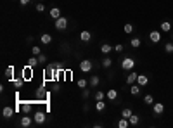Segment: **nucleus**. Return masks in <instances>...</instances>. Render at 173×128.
I'll list each match as a JSON object with an SVG mask.
<instances>
[{"instance_id":"f257e3e1","label":"nucleus","mask_w":173,"mask_h":128,"mask_svg":"<svg viewBox=\"0 0 173 128\" xmlns=\"http://www.w3.org/2000/svg\"><path fill=\"white\" fill-rule=\"evenodd\" d=\"M45 78H47V80H52V81H55V80L59 78L57 69H55L54 64H48L47 68H45Z\"/></svg>"},{"instance_id":"f03ea898","label":"nucleus","mask_w":173,"mask_h":128,"mask_svg":"<svg viewBox=\"0 0 173 128\" xmlns=\"http://www.w3.org/2000/svg\"><path fill=\"white\" fill-rule=\"evenodd\" d=\"M133 68H135V59H133V57H125L123 61H121V69L131 71Z\"/></svg>"},{"instance_id":"7ed1b4c3","label":"nucleus","mask_w":173,"mask_h":128,"mask_svg":"<svg viewBox=\"0 0 173 128\" xmlns=\"http://www.w3.org/2000/svg\"><path fill=\"white\" fill-rule=\"evenodd\" d=\"M92 69H94V61H90V59H83V61H80V71L90 73Z\"/></svg>"},{"instance_id":"20e7f679","label":"nucleus","mask_w":173,"mask_h":128,"mask_svg":"<svg viewBox=\"0 0 173 128\" xmlns=\"http://www.w3.org/2000/svg\"><path fill=\"white\" fill-rule=\"evenodd\" d=\"M54 26H55V29L62 31V29H66V28H68V19H66L64 16H61L59 19H55V21H54Z\"/></svg>"},{"instance_id":"39448f33","label":"nucleus","mask_w":173,"mask_h":128,"mask_svg":"<svg viewBox=\"0 0 173 128\" xmlns=\"http://www.w3.org/2000/svg\"><path fill=\"white\" fill-rule=\"evenodd\" d=\"M152 113H154V116H163V113H165V104H163V102H154V104H152Z\"/></svg>"},{"instance_id":"423d86ee","label":"nucleus","mask_w":173,"mask_h":128,"mask_svg":"<svg viewBox=\"0 0 173 128\" xmlns=\"http://www.w3.org/2000/svg\"><path fill=\"white\" fill-rule=\"evenodd\" d=\"M33 120L36 125H43L45 123V120H47V114L43 113V111H36V113L33 114Z\"/></svg>"},{"instance_id":"0eeeda50","label":"nucleus","mask_w":173,"mask_h":128,"mask_svg":"<svg viewBox=\"0 0 173 128\" xmlns=\"http://www.w3.org/2000/svg\"><path fill=\"white\" fill-rule=\"evenodd\" d=\"M33 123H35V120L31 118V116H28V114H24V116L21 118V121H19V125H21V126H24V128L31 126Z\"/></svg>"},{"instance_id":"6e6552de","label":"nucleus","mask_w":173,"mask_h":128,"mask_svg":"<svg viewBox=\"0 0 173 128\" xmlns=\"http://www.w3.org/2000/svg\"><path fill=\"white\" fill-rule=\"evenodd\" d=\"M149 40H151L152 43H159L161 42V31H158V29L151 31V33H149Z\"/></svg>"},{"instance_id":"1a4fd4ad","label":"nucleus","mask_w":173,"mask_h":128,"mask_svg":"<svg viewBox=\"0 0 173 128\" xmlns=\"http://www.w3.org/2000/svg\"><path fill=\"white\" fill-rule=\"evenodd\" d=\"M100 52L104 56H109L111 52H114V45H109V43H102L100 45Z\"/></svg>"},{"instance_id":"9d476101","label":"nucleus","mask_w":173,"mask_h":128,"mask_svg":"<svg viewBox=\"0 0 173 128\" xmlns=\"http://www.w3.org/2000/svg\"><path fill=\"white\" fill-rule=\"evenodd\" d=\"M31 66H28L26 64V68H23V71H21V78H24L28 81V80H31Z\"/></svg>"},{"instance_id":"9b49d317","label":"nucleus","mask_w":173,"mask_h":128,"mask_svg":"<svg viewBox=\"0 0 173 128\" xmlns=\"http://www.w3.org/2000/svg\"><path fill=\"white\" fill-rule=\"evenodd\" d=\"M88 85L92 87V88H97V87L100 85V78H99V75H92V76H90Z\"/></svg>"},{"instance_id":"f8f14e48","label":"nucleus","mask_w":173,"mask_h":128,"mask_svg":"<svg viewBox=\"0 0 173 128\" xmlns=\"http://www.w3.org/2000/svg\"><path fill=\"white\" fill-rule=\"evenodd\" d=\"M137 76H138V73L130 71L128 75H126V83H128V85H133V83H137Z\"/></svg>"},{"instance_id":"ddd939ff","label":"nucleus","mask_w":173,"mask_h":128,"mask_svg":"<svg viewBox=\"0 0 173 128\" xmlns=\"http://www.w3.org/2000/svg\"><path fill=\"white\" fill-rule=\"evenodd\" d=\"M140 92H142V87L138 85V83H133V85H130V93L133 95V97L140 95Z\"/></svg>"},{"instance_id":"4468645a","label":"nucleus","mask_w":173,"mask_h":128,"mask_svg":"<svg viewBox=\"0 0 173 128\" xmlns=\"http://www.w3.org/2000/svg\"><path fill=\"white\" fill-rule=\"evenodd\" d=\"M48 14H50V19H59V17H61V9L59 7H52L50 9V11H48Z\"/></svg>"},{"instance_id":"2eb2a0df","label":"nucleus","mask_w":173,"mask_h":128,"mask_svg":"<svg viewBox=\"0 0 173 128\" xmlns=\"http://www.w3.org/2000/svg\"><path fill=\"white\" fill-rule=\"evenodd\" d=\"M80 40H82V42H90V40H92V33H90V31H87V29H83V31H80Z\"/></svg>"},{"instance_id":"dca6fc26","label":"nucleus","mask_w":173,"mask_h":128,"mask_svg":"<svg viewBox=\"0 0 173 128\" xmlns=\"http://www.w3.org/2000/svg\"><path fill=\"white\" fill-rule=\"evenodd\" d=\"M137 83L140 87H145L147 83H149V75H138V76H137Z\"/></svg>"},{"instance_id":"f3484780","label":"nucleus","mask_w":173,"mask_h":128,"mask_svg":"<svg viewBox=\"0 0 173 128\" xmlns=\"http://www.w3.org/2000/svg\"><path fill=\"white\" fill-rule=\"evenodd\" d=\"M2 116L7 118V120H9V118H12V116H14V109L11 106H5L4 109H2Z\"/></svg>"},{"instance_id":"a211bd4d","label":"nucleus","mask_w":173,"mask_h":128,"mask_svg":"<svg viewBox=\"0 0 173 128\" xmlns=\"http://www.w3.org/2000/svg\"><path fill=\"white\" fill-rule=\"evenodd\" d=\"M159 29H161L163 33L171 31V23H170V21H161V24H159Z\"/></svg>"},{"instance_id":"6ab92c4d","label":"nucleus","mask_w":173,"mask_h":128,"mask_svg":"<svg viewBox=\"0 0 173 128\" xmlns=\"http://www.w3.org/2000/svg\"><path fill=\"white\" fill-rule=\"evenodd\" d=\"M106 97H107L109 100H116L118 99V90L116 88H109V90L106 92Z\"/></svg>"},{"instance_id":"aec40b11","label":"nucleus","mask_w":173,"mask_h":128,"mask_svg":"<svg viewBox=\"0 0 173 128\" xmlns=\"http://www.w3.org/2000/svg\"><path fill=\"white\" fill-rule=\"evenodd\" d=\"M21 111H23V114H29L31 111H33V106H31V102H26V104H21Z\"/></svg>"},{"instance_id":"412c9836","label":"nucleus","mask_w":173,"mask_h":128,"mask_svg":"<svg viewBox=\"0 0 173 128\" xmlns=\"http://www.w3.org/2000/svg\"><path fill=\"white\" fill-rule=\"evenodd\" d=\"M40 42L43 43V45H48V43H52V35H48V33H42Z\"/></svg>"},{"instance_id":"4be33fe9","label":"nucleus","mask_w":173,"mask_h":128,"mask_svg":"<svg viewBox=\"0 0 173 128\" xmlns=\"http://www.w3.org/2000/svg\"><path fill=\"white\" fill-rule=\"evenodd\" d=\"M11 85L14 87V88H21V87L24 85V78H17V80H11Z\"/></svg>"},{"instance_id":"5701e85b","label":"nucleus","mask_w":173,"mask_h":128,"mask_svg":"<svg viewBox=\"0 0 173 128\" xmlns=\"http://www.w3.org/2000/svg\"><path fill=\"white\" fill-rule=\"evenodd\" d=\"M100 66H102V68H106V69H107V68H111V66H113V59H111L109 56H106V57L102 59Z\"/></svg>"},{"instance_id":"b1692460","label":"nucleus","mask_w":173,"mask_h":128,"mask_svg":"<svg viewBox=\"0 0 173 128\" xmlns=\"http://www.w3.org/2000/svg\"><path fill=\"white\" fill-rule=\"evenodd\" d=\"M123 31H125V33H126V35H131V33L135 31V26H133L131 23H126V24H125V26H123Z\"/></svg>"},{"instance_id":"393cba45","label":"nucleus","mask_w":173,"mask_h":128,"mask_svg":"<svg viewBox=\"0 0 173 128\" xmlns=\"http://www.w3.org/2000/svg\"><path fill=\"white\" fill-rule=\"evenodd\" d=\"M130 45L133 47V49H138V47L142 45V40H140L138 36H135V38H131V40H130Z\"/></svg>"},{"instance_id":"a878e982","label":"nucleus","mask_w":173,"mask_h":128,"mask_svg":"<svg viewBox=\"0 0 173 128\" xmlns=\"http://www.w3.org/2000/svg\"><path fill=\"white\" fill-rule=\"evenodd\" d=\"M36 64H40V61H38V56H31L29 59H28V66H31V68H35Z\"/></svg>"},{"instance_id":"bb28decb","label":"nucleus","mask_w":173,"mask_h":128,"mask_svg":"<svg viewBox=\"0 0 173 128\" xmlns=\"http://www.w3.org/2000/svg\"><path fill=\"white\" fill-rule=\"evenodd\" d=\"M104 109H106V102H104V100H95V111L102 113Z\"/></svg>"},{"instance_id":"cd10ccee","label":"nucleus","mask_w":173,"mask_h":128,"mask_svg":"<svg viewBox=\"0 0 173 128\" xmlns=\"http://www.w3.org/2000/svg\"><path fill=\"white\" fill-rule=\"evenodd\" d=\"M5 78L9 80V81L14 78V66H9V68L5 69Z\"/></svg>"},{"instance_id":"c85d7f7f","label":"nucleus","mask_w":173,"mask_h":128,"mask_svg":"<svg viewBox=\"0 0 173 128\" xmlns=\"http://www.w3.org/2000/svg\"><path fill=\"white\" fill-rule=\"evenodd\" d=\"M36 97H38V99H45V97H47V92H45L43 85H40V88L36 90Z\"/></svg>"},{"instance_id":"c756f323","label":"nucleus","mask_w":173,"mask_h":128,"mask_svg":"<svg viewBox=\"0 0 173 128\" xmlns=\"http://www.w3.org/2000/svg\"><path fill=\"white\" fill-rule=\"evenodd\" d=\"M131 114H133V111H131L130 107H125V109H121V118H126V120H128Z\"/></svg>"},{"instance_id":"7c9ffc66","label":"nucleus","mask_w":173,"mask_h":128,"mask_svg":"<svg viewBox=\"0 0 173 128\" xmlns=\"http://www.w3.org/2000/svg\"><path fill=\"white\" fill-rule=\"evenodd\" d=\"M94 99H95V100H104V99H106V92H102V90H97V92L94 93Z\"/></svg>"},{"instance_id":"2f4dec72","label":"nucleus","mask_w":173,"mask_h":128,"mask_svg":"<svg viewBox=\"0 0 173 128\" xmlns=\"http://www.w3.org/2000/svg\"><path fill=\"white\" fill-rule=\"evenodd\" d=\"M118 126L119 128H128L130 126V121L126 120V118H121V120L118 121Z\"/></svg>"},{"instance_id":"473e14b6","label":"nucleus","mask_w":173,"mask_h":128,"mask_svg":"<svg viewBox=\"0 0 173 128\" xmlns=\"http://www.w3.org/2000/svg\"><path fill=\"white\" fill-rule=\"evenodd\" d=\"M144 104H147V106H152V104H154V97H152L151 93L144 95Z\"/></svg>"},{"instance_id":"72a5a7b5","label":"nucleus","mask_w":173,"mask_h":128,"mask_svg":"<svg viewBox=\"0 0 173 128\" xmlns=\"http://www.w3.org/2000/svg\"><path fill=\"white\" fill-rule=\"evenodd\" d=\"M163 47H165V52H166V54H173V42H166Z\"/></svg>"},{"instance_id":"f704fd0d","label":"nucleus","mask_w":173,"mask_h":128,"mask_svg":"<svg viewBox=\"0 0 173 128\" xmlns=\"http://www.w3.org/2000/svg\"><path fill=\"white\" fill-rule=\"evenodd\" d=\"M128 121H130V125H133V126H135V125H138V121H140V118H138L137 114H131L130 118H128Z\"/></svg>"},{"instance_id":"c9c22d12","label":"nucleus","mask_w":173,"mask_h":128,"mask_svg":"<svg viewBox=\"0 0 173 128\" xmlns=\"http://www.w3.org/2000/svg\"><path fill=\"white\" fill-rule=\"evenodd\" d=\"M55 69H57V75H64V66H62V62H54Z\"/></svg>"},{"instance_id":"e433bc0d","label":"nucleus","mask_w":173,"mask_h":128,"mask_svg":"<svg viewBox=\"0 0 173 128\" xmlns=\"http://www.w3.org/2000/svg\"><path fill=\"white\" fill-rule=\"evenodd\" d=\"M78 87L83 90V88H87V87H88V81H87L85 78H80V80H78Z\"/></svg>"},{"instance_id":"4c0bfd02","label":"nucleus","mask_w":173,"mask_h":128,"mask_svg":"<svg viewBox=\"0 0 173 128\" xmlns=\"http://www.w3.org/2000/svg\"><path fill=\"white\" fill-rule=\"evenodd\" d=\"M40 54H42V49L38 47V45L31 47V56H40Z\"/></svg>"},{"instance_id":"58836bf2","label":"nucleus","mask_w":173,"mask_h":128,"mask_svg":"<svg viewBox=\"0 0 173 128\" xmlns=\"http://www.w3.org/2000/svg\"><path fill=\"white\" fill-rule=\"evenodd\" d=\"M35 9H36V12H43V11H45V5H43L42 2H36V5H35Z\"/></svg>"},{"instance_id":"ea45409f","label":"nucleus","mask_w":173,"mask_h":128,"mask_svg":"<svg viewBox=\"0 0 173 128\" xmlns=\"http://www.w3.org/2000/svg\"><path fill=\"white\" fill-rule=\"evenodd\" d=\"M123 43H116V45H114V52H116V54H121V52H123Z\"/></svg>"},{"instance_id":"a19ab883","label":"nucleus","mask_w":173,"mask_h":128,"mask_svg":"<svg viewBox=\"0 0 173 128\" xmlns=\"http://www.w3.org/2000/svg\"><path fill=\"white\" fill-rule=\"evenodd\" d=\"M82 97H83V99H88V97H90V90H88V88H83Z\"/></svg>"},{"instance_id":"79ce46f5","label":"nucleus","mask_w":173,"mask_h":128,"mask_svg":"<svg viewBox=\"0 0 173 128\" xmlns=\"http://www.w3.org/2000/svg\"><path fill=\"white\" fill-rule=\"evenodd\" d=\"M38 61H40V64H45L47 62V56H45V54H40V56H38Z\"/></svg>"},{"instance_id":"37998d69","label":"nucleus","mask_w":173,"mask_h":128,"mask_svg":"<svg viewBox=\"0 0 173 128\" xmlns=\"http://www.w3.org/2000/svg\"><path fill=\"white\" fill-rule=\"evenodd\" d=\"M29 2H31V0H19V4L23 5V7H26V5L29 4Z\"/></svg>"},{"instance_id":"c03bdc74","label":"nucleus","mask_w":173,"mask_h":128,"mask_svg":"<svg viewBox=\"0 0 173 128\" xmlns=\"http://www.w3.org/2000/svg\"><path fill=\"white\" fill-rule=\"evenodd\" d=\"M171 42H173V33H171Z\"/></svg>"},{"instance_id":"a18cd8bd","label":"nucleus","mask_w":173,"mask_h":128,"mask_svg":"<svg viewBox=\"0 0 173 128\" xmlns=\"http://www.w3.org/2000/svg\"><path fill=\"white\" fill-rule=\"evenodd\" d=\"M38 2H43V0H38Z\"/></svg>"}]
</instances>
